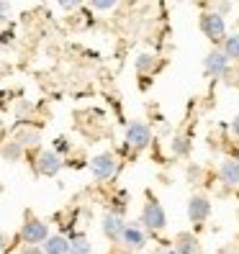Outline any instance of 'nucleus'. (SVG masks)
I'll return each mask as SVG.
<instances>
[{
  "mask_svg": "<svg viewBox=\"0 0 239 254\" xmlns=\"http://www.w3.org/2000/svg\"><path fill=\"white\" fill-rule=\"evenodd\" d=\"M201 31H203V36L208 41L219 47V44L227 39V21H224L221 13L208 10V13H203V16H201Z\"/></svg>",
  "mask_w": 239,
  "mask_h": 254,
  "instance_id": "f257e3e1",
  "label": "nucleus"
},
{
  "mask_svg": "<svg viewBox=\"0 0 239 254\" xmlns=\"http://www.w3.org/2000/svg\"><path fill=\"white\" fill-rule=\"evenodd\" d=\"M18 236H21L23 244H44V242H47V236H49V226H47L44 221L28 216V218L23 221Z\"/></svg>",
  "mask_w": 239,
  "mask_h": 254,
  "instance_id": "f03ea898",
  "label": "nucleus"
},
{
  "mask_svg": "<svg viewBox=\"0 0 239 254\" xmlns=\"http://www.w3.org/2000/svg\"><path fill=\"white\" fill-rule=\"evenodd\" d=\"M62 157H59L54 149H41V152L36 154V159H34V170H36V175H41V177H54L59 170H62Z\"/></svg>",
  "mask_w": 239,
  "mask_h": 254,
  "instance_id": "7ed1b4c3",
  "label": "nucleus"
},
{
  "mask_svg": "<svg viewBox=\"0 0 239 254\" xmlns=\"http://www.w3.org/2000/svg\"><path fill=\"white\" fill-rule=\"evenodd\" d=\"M229 62L232 59L224 54V49H211L203 59V72L208 77H227L229 74Z\"/></svg>",
  "mask_w": 239,
  "mask_h": 254,
  "instance_id": "20e7f679",
  "label": "nucleus"
},
{
  "mask_svg": "<svg viewBox=\"0 0 239 254\" xmlns=\"http://www.w3.org/2000/svg\"><path fill=\"white\" fill-rule=\"evenodd\" d=\"M149 141H152V131H149L147 124L134 121V124L126 128V146L134 149V152H142V149H147Z\"/></svg>",
  "mask_w": 239,
  "mask_h": 254,
  "instance_id": "39448f33",
  "label": "nucleus"
},
{
  "mask_svg": "<svg viewBox=\"0 0 239 254\" xmlns=\"http://www.w3.org/2000/svg\"><path fill=\"white\" fill-rule=\"evenodd\" d=\"M142 223L152 231H162L167 226V216H165V208H162L157 200H149L144 203V211H142Z\"/></svg>",
  "mask_w": 239,
  "mask_h": 254,
  "instance_id": "423d86ee",
  "label": "nucleus"
},
{
  "mask_svg": "<svg viewBox=\"0 0 239 254\" xmlns=\"http://www.w3.org/2000/svg\"><path fill=\"white\" fill-rule=\"evenodd\" d=\"M90 172H93L95 180H108V177H113V172H116V157L111 152L95 154L90 159Z\"/></svg>",
  "mask_w": 239,
  "mask_h": 254,
  "instance_id": "0eeeda50",
  "label": "nucleus"
},
{
  "mask_svg": "<svg viewBox=\"0 0 239 254\" xmlns=\"http://www.w3.org/2000/svg\"><path fill=\"white\" fill-rule=\"evenodd\" d=\"M100 229H103V234H106V239H111V242H121L126 223H124V218L118 213H106V216H103Z\"/></svg>",
  "mask_w": 239,
  "mask_h": 254,
  "instance_id": "6e6552de",
  "label": "nucleus"
},
{
  "mask_svg": "<svg viewBox=\"0 0 239 254\" xmlns=\"http://www.w3.org/2000/svg\"><path fill=\"white\" fill-rule=\"evenodd\" d=\"M208 216H211V203H208L203 195H193L188 203V218L193 223H203Z\"/></svg>",
  "mask_w": 239,
  "mask_h": 254,
  "instance_id": "1a4fd4ad",
  "label": "nucleus"
},
{
  "mask_svg": "<svg viewBox=\"0 0 239 254\" xmlns=\"http://www.w3.org/2000/svg\"><path fill=\"white\" fill-rule=\"evenodd\" d=\"M219 177L227 188H239V159H224L219 167Z\"/></svg>",
  "mask_w": 239,
  "mask_h": 254,
  "instance_id": "9d476101",
  "label": "nucleus"
},
{
  "mask_svg": "<svg viewBox=\"0 0 239 254\" xmlns=\"http://www.w3.org/2000/svg\"><path fill=\"white\" fill-rule=\"evenodd\" d=\"M121 244L129 247V249H142L147 244V236H144V231L137 226V223H126L124 236H121Z\"/></svg>",
  "mask_w": 239,
  "mask_h": 254,
  "instance_id": "9b49d317",
  "label": "nucleus"
},
{
  "mask_svg": "<svg viewBox=\"0 0 239 254\" xmlns=\"http://www.w3.org/2000/svg\"><path fill=\"white\" fill-rule=\"evenodd\" d=\"M175 252L177 254H201V244L190 231H183L175 236Z\"/></svg>",
  "mask_w": 239,
  "mask_h": 254,
  "instance_id": "f8f14e48",
  "label": "nucleus"
},
{
  "mask_svg": "<svg viewBox=\"0 0 239 254\" xmlns=\"http://www.w3.org/2000/svg\"><path fill=\"white\" fill-rule=\"evenodd\" d=\"M44 254H70V239L65 236H47V242L41 244Z\"/></svg>",
  "mask_w": 239,
  "mask_h": 254,
  "instance_id": "ddd939ff",
  "label": "nucleus"
},
{
  "mask_svg": "<svg viewBox=\"0 0 239 254\" xmlns=\"http://www.w3.org/2000/svg\"><path fill=\"white\" fill-rule=\"evenodd\" d=\"M70 254H93V247L85 234H72L70 236Z\"/></svg>",
  "mask_w": 239,
  "mask_h": 254,
  "instance_id": "4468645a",
  "label": "nucleus"
},
{
  "mask_svg": "<svg viewBox=\"0 0 239 254\" xmlns=\"http://www.w3.org/2000/svg\"><path fill=\"white\" fill-rule=\"evenodd\" d=\"M221 49L232 62H239V34H229L227 39L221 41Z\"/></svg>",
  "mask_w": 239,
  "mask_h": 254,
  "instance_id": "2eb2a0df",
  "label": "nucleus"
},
{
  "mask_svg": "<svg viewBox=\"0 0 239 254\" xmlns=\"http://www.w3.org/2000/svg\"><path fill=\"white\" fill-rule=\"evenodd\" d=\"M23 149L26 146L21 141L13 139V141H5V146H3V152H0V154H3V159H8V162H18L23 157Z\"/></svg>",
  "mask_w": 239,
  "mask_h": 254,
  "instance_id": "dca6fc26",
  "label": "nucleus"
},
{
  "mask_svg": "<svg viewBox=\"0 0 239 254\" xmlns=\"http://www.w3.org/2000/svg\"><path fill=\"white\" fill-rule=\"evenodd\" d=\"M13 139L21 141L23 146H36V144L41 141V133H39V128H21Z\"/></svg>",
  "mask_w": 239,
  "mask_h": 254,
  "instance_id": "f3484780",
  "label": "nucleus"
},
{
  "mask_svg": "<svg viewBox=\"0 0 239 254\" xmlns=\"http://www.w3.org/2000/svg\"><path fill=\"white\" fill-rule=\"evenodd\" d=\"M157 67V59L152 57V54H142L139 59H137V72L139 74H147V72H152Z\"/></svg>",
  "mask_w": 239,
  "mask_h": 254,
  "instance_id": "a211bd4d",
  "label": "nucleus"
},
{
  "mask_svg": "<svg viewBox=\"0 0 239 254\" xmlns=\"http://www.w3.org/2000/svg\"><path fill=\"white\" fill-rule=\"evenodd\" d=\"M87 3H90L93 10H111L118 5V0H87Z\"/></svg>",
  "mask_w": 239,
  "mask_h": 254,
  "instance_id": "6ab92c4d",
  "label": "nucleus"
},
{
  "mask_svg": "<svg viewBox=\"0 0 239 254\" xmlns=\"http://www.w3.org/2000/svg\"><path fill=\"white\" fill-rule=\"evenodd\" d=\"M188 149H190V144H188V139H175V144H172V152L175 154H180V157H185L188 154Z\"/></svg>",
  "mask_w": 239,
  "mask_h": 254,
  "instance_id": "aec40b11",
  "label": "nucleus"
},
{
  "mask_svg": "<svg viewBox=\"0 0 239 254\" xmlns=\"http://www.w3.org/2000/svg\"><path fill=\"white\" fill-rule=\"evenodd\" d=\"M229 8H232V3H229V0H211V10L221 13V16H227V13H229Z\"/></svg>",
  "mask_w": 239,
  "mask_h": 254,
  "instance_id": "412c9836",
  "label": "nucleus"
},
{
  "mask_svg": "<svg viewBox=\"0 0 239 254\" xmlns=\"http://www.w3.org/2000/svg\"><path fill=\"white\" fill-rule=\"evenodd\" d=\"M10 18V3L8 0H0V28H3Z\"/></svg>",
  "mask_w": 239,
  "mask_h": 254,
  "instance_id": "4be33fe9",
  "label": "nucleus"
},
{
  "mask_svg": "<svg viewBox=\"0 0 239 254\" xmlns=\"http://www.w3.org/2000/svg\"><path fill=\"white\" fill-rule=\"evenodd\" d=\"M57 3H59V8H62V10H78L85 0H57Z\"/></svg>",
  "mask_w": 239,
  "mask_h": 254,
  "instance_id": "5701e85b",
  "label": "nucleus"
},
{
  "mask_svg": "<svg viewBox=\"0 0 239 254\" xmlns=\"http://www.w3.org/2000/svg\"><path fill=\"white\" fill-rule=\"evenodd\" d=\"M21 254H44V249H41V244H23Z\"/></svg>",
  "mask_w": 239,
  "mask_h": 254,
  "instance_id": "b1692460",
  "label": "nucleus"
},
{
  "mask_svg": "<svg viewBox=\"0 0 239 254\" xmlns=\"http://www.w3.org/2000/svg\"><path fill=\"white\" fill-rule=\"evenodd\" d=\"M67 149H70V144H67L65 136H59V139L54 141V152H57V154H59V152H67Z\"/></svg>",
  "mask_w": 239,
  "mask_h": 254,
  "instance_id": "393cba45",
  "label": "nucleus"
},
{
  "mask_svg": "<svg viewBox=\"0 0 239 254\" xmlns=\"http://www.w3.org/2000/svg\"><path fill=\"white\" fill-rule=\"evenodd\" d=\"M229 128H232V136H234V139L239 141V116H237L234 121H232V126H229Z\"/></svg>",
  "mask_w": 239,
  "mask_h": 254,
  "instance_id": "a878e982",
  "label": "nucleus"
},
{
  "mask_svg": "<svg viewBox=\"0 0 239 254\" xmlns=\"http://www.w3.org/2000/svg\"><path fill=\"white\" fill-rule=\"evenodd\" d=\"M5 244H8V236H5L3 231H0V252H3V249H5Z\"/></svg>",
  "mask_w": 239,
  "mask_h": 254,
  "instance_id": "bb28decb",
  "label": "nucleus"
},
{
  "mask_svg": "<svg viewBox=\"0 0 239 254\" xmlns=\"http://www.w3.org/2000/svg\"><path fill=\"white\" fill-rule=\"evenodd\" d=\"M13 39V34H0V44H8Z\"/></svg>",
  "mask_w": 239,
  "mask_h": 254,
  "instance_id": "cd10ccee",
  "label": "nucleus"
},
{
  "mask_svg": "<svg viewBox=\"0 0 239 254\" xmlns=\"http://www.w3.org/2000/svg\"><path fill=\"white\" fill-rule=\"evenodd\" d=\"M155 254H177L175 249H159V252H155Z\"/></svg>",
  "mask_w": 239,
  "mask_h": 254,
  "instance_id": "c85d7f7f",
  "label": "nucleus"
},
{
  "mask_svg": "<svg viewBox=\"0 0 239 254\" xmlns=\"http://www.w3.org/2000/svg\"><path fill=\"white\" fill-rule=\"evenodd\" d=\"M234 85H237V87H239V72H237V80H234Z\"/></svg>",
  "mask_w": 239,
  "mask_h": 254,
  "instance_id": "c756f323",
  "label": "nucleus"
}]
</instances>
